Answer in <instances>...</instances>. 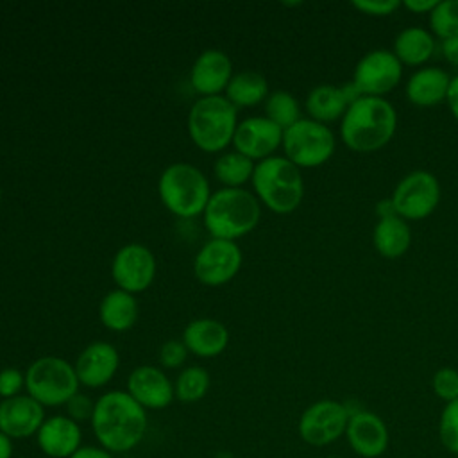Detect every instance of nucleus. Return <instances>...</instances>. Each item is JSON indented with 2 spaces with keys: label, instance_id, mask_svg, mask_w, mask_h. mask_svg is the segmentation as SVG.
Segmentation results:
<instances>
[{
  "label": "nucleus",
  "instance_id": "obj_1",
  "mask_svg": "<svg viewBox=\"0 0 458 458\" xmlns=\"http://www.w3.org/2000/svg\"><path fill=\"white\" fill-rule=\"evenodd\" d=\"M89 426L98 445L113 454H125L141 444L148 417L127 390H109L95 399Z\"/></svg>",
  "mask_w": 458,
  "mask_h": 458
},
{
  "label": "nucleus",
  "instance_id": "obj_2",
  "mask_svg": "<svg viewBox=\"0 0 458 458\" xmlns=\"http://www.w3.org/2000/svg\"><path fill=\"white\" fill-rule=\"evenodd\" d=\"M397 113L383 97H360L340 122V136L354 152H374L383 148L394 136Z\"/></svg>",
  "mask_w": 458,
  "mask_h": 458
},
{
  "label": "nucleus",
  "instance_id": "obj_3",
  "mask_svg": "<svg viewBox=\"0 0 458 458\" xmlns=\"http://www.w3.org/2000/svg\"><path fill=\"white\" fill-rule=\"evenodd\" d=\"M204 225L213 238L231 240L249 234L259 222V200L243 188H222L211 193L204 209Z\"/></svg>",
  "mask_w": 458,
  "mask_h": 458
},
{
  "label": "nucleus",
  "instance_id": "obj_4",
  "mask_svg": "<svg viewBox=\"0 0 458 458\" xmlns=\"http://www.w3.org/2000/svg\"><path fill=\"white\" fill-rule=\"evenodd\" d=\"M250 181L258 199L277 215H288L302 202L304 181L301 168L286 157L270 156L258 161Z\"/></svg>",
  "mask_w": 458,
  "mask_h": 458
},
{
  "label": "nucleus",
  "instance_id": "obj_5",
  "mask_svg": "<svg viewBox=\"0 0 458 458\" xmlns=\"http://www.w3.org/2000/svg\"><path fill=\"white\" fill-rule=\"evenodd\" d=\"M157 191L165 208L181 218L202 215L211 197L208 177L190 163H174L165 168Z\"/></svg>",
  "mask_w": 458,
  "mask_h": 458
},
{
  "label": "nucleus",
  "instance_id": "obj_6",
  "mask_svg": "<svg viewBox=\"0 0 458 458\" xmlns=\"http://www.w3.org/2000/svg\"><path fill=\"white\" fill-rule=\"evenodd\" d=\"M236 107L222 95L200 97L188 114V134L204 152H220L236 131Z\"/></svg>",
  "mask_w": 458,
  "mask_h": 458
},
{
  "label": "nucleus",
  "instance_id": "obj_7",
  "mask_svg": "<svg viewBox=\"0 0 458 458\" xmlns=\"http://www.w3.org/2000/svg\"><path fill=\"white\" fill-rule=\"evenodd\" d=\"M79 385L73 365L57 356L38 358L25 370V390L43 408L64 406Z\"/></svg>",
  "mask_w": 458,
  "mask_h": 458
},
{
  "label": "nucleus",
  "instance_id": "obj_8",
  "mask_svg": "<svg viewBox=\"0 0 458 458\" xmlns=\"http://www.w3.org/2000/svg\"><path fill=\"white\" fill-rule=\"evenodd\" d=\"M284 157L299 168H313L327 163L335 154V136L326 123L301 118L283 131Z\"/></svg>",
  "mask_w": 458,
  "mask_h": 458
},
{
  "label": "nucleus",
  "instance_id": "obj_9",
  "mask_svg": "<svg viewBox=\"0 0 458 458\" xmlns=\"http://www.w3.org/2000/svg\"><path fill=\"white\" fill-rule=\"evenodd\" d=\"M349 415L351 413L345 403L335 399L315 401L299 417V437L302 442L313 447L335 444L345 437Z\"/></svg>",
  "mask_w": 458,
  "mask_h": 458
},
{
  "label": "nucleus",
  "instance_id": "obj_10",
  "mask_svg": "<svg viewBox=\"0 0 458 458\" xmlns=\"http://www.w3.org/2000/svg\"><path fill=\"white\" fill-rule=\"evenodd\" d=\"M392 204L404 220H424L438 206L440 184L431 172L413 170L394 188Z\"/></svg>",
  "mask_w": 458,
  "mask_h": 458
},
{
  "label": "nucleus",
  "instance_id": "obj_11",
  "mask_svg": "<svg viewBox=\"0 0 458 458\" xmlns=\"http://www.w3.org/2000/svg\"><path fill=\"white\" fill-rule=\"evenodd\" d=\"M403 77V64L390 50L365 54L352 73V82L363 97H383L395 89Z\"/></svg>",
  "mask_w": 458,
  "mask_h": 458
},
{
  "label": "nucleus",
  "instance_id": "obj_12",
  "mask_svg": "<svg viewBox=\"0 0 458 458\" xmlns=\"http://www.w3.org/2000/svg\"><path fill=\"white\" fill-rule=\"evenodd\" d=\"M242 267V250L231 240L211 238L193 259L195 277L206 286H220L231 281Z\"/></svg>",
  "mask_w": 458,
  "mask_h": 458
},
{
  "label": "nucleus",
  "instance_id": "obj_13",
  "mask_svg": "<svg viewBox=\"0 0 458 458\" xmlns=\"http://www.w3.org/2000/svg\"><path fill=\"white\" fill-rule=\"evenodd\" d=\"M111 274L120 290L140 293L147 290L154 281V254L141 243H127L114 254Z\"/></svg>",
  "mask_w": 458,
  "mask_h": 458
},
{
  "label": "nucleus",
  "instance_id": "obj_14",
  "mask_svg": "<svg viewBox=\"0 0 458 458\" xmlns=\"http://www.w3.org/2000/svg\"><path fill=\"white\" fill-rule=\"evenodd\" d=\"M345 429L349 447L361 458H379L386 453L390 433L385 420L365 408L351 410Z\"/></svg>",
  "mask_w": 458,
  "mask_h": 458
},
{
  "label": "nucleus",
  "instance_id": "obj_15",
  "mask_svg": "<svg viewBox=\"0 0 458 458\" xmlns=\"http://www.w3.org/2000/svg\"><path fill=\"white\" fill-rule=\"evenodd\" d=\"M283 143V129L267 116H250L238 123L233 145L249 159L263 161Z\"/></svg>",
  "mask_w": 458,
  "mask_h": 458
},
{
  "label": "nucleus",
  "instance_id": "obj_16",
  "mask_svg": "<svg viewBox=\"0 0 458 458\" xmlns=\"http://www.w3.org/2000/svg\"><path fill=\"white\" fill-rule=\"evenodd\" d=\"M45 419V408L29 394L0 401V431L13 442L36 437Z\"/></svg>",
  "mask_w": 458,
  "mask_h": 458
},
{
  "label": "nucleus",
  "instance_id": "obj_17",
  "mask_svg": "<svg viewBox=\"0 0 458 458\" xmlns=\"http://www.w3.org/2000/svg\"><path fill=\"white\" fill-rule=\"evenodd\" d=\"M127 394L147 411L163 410L175 399L174 383L159 367L152 365H140L129 374Z\"/></svg>",
  "mask_w": 458,
  "mask_h": 458
},
{
  "label": "nucleus",
  "instance_id": "obj_18",
  "mask_svg": "<svg viewBox=\"0 0 458 458\" xmlns=\"http://www.w3.org/2000/svg\"><path fill=\"white\" fill-rule=\"evenodd\" d=\"M39 451L48 458H70L82 445V428L64 415H50L36 433Z\"/></svg>",
  "mask_w": 458,
  "mask_h": 458
},
{
  "label": "nucleus",
  "instance_id": "obj_19",
  "mask_svg": "<svg viewBox=\"0 0 458 458\" xmlns=\"http://www.w3.org/2000/svg\"><path fill=\"white\" fill-rule=\"evenodd\" d=\"M120 365L118 351L107 342L89 344L77 358L73 369L81 385L88 388L106 386Z\"/></svg>",
  "mask_w": 458,
  "mask_h": 458
},
{
  "label": "nucleus",
  "instance_id": "obj_20",
  "mask_svg": "<svg viewBox=\"0 0 458 458\" xmlns=\"http://www.w3.org/2000/svg\"><path fill=\"white\" fill-rule=\"evenodd\" d=\"M233 77V64L222 50H204L193 63L190 82L202 97H216L225 91Z\"/></svg>",
  "mask_w": 458,
  "mask_h": 458
},
{
  "label": "nucleus",
  "instance_id": "obj_21",
  "mask_svg": "<svg viewBox=\"0 0 458 458\" xmlns=\"http://www.w3.org/2000/svg\"><path fill=\"white\" fill-rule=\"evenodd\" d=\"M451 77L438 66L417 70L406 82V98L419 107H433L447 98Z\"/></svg>",
  "mask_w": 458,
  "mask_h": 458
},
{
  "label": "nucleus",
  "instance_id": "obj_22",
  "mask_svg": "<svg viewBox=\"0 0 458 458\" xmlns=\"http://www.w3.org/2000/svg\"><path fill=\"white\" fill-rule=\"evenodd\" d=\"M182 344L200 358L218 356L229 344L227 327L215 318H197L182 333Z\"/></svg>",
  "mask_w": 458,
  "mask_h": 458
},
{
  "label": "nucleus",
  "instance_id": "obj_23",
  "mask_svg": "<svg viewBox=\"0 0 458 458\" xmlns=\"http://www.w3.org/2000/svg\"><path fill=\"white\" fill-rule=\"evenodd\" d=\"M372 242L376 250L383 258L386 259L401 258L410 249V243H411L410 225L399 215L379 218L372 233Z\"/></svg>",
  "mask_w": 458,
  "mask_h": 458
},
{
  "label": "nucleus",
  "instance_id": "obj_24",
  "mask_svg": "<svg viewBox=\"0 0 458 458\" xmlns=\"http://www.w3.org/2000/svg\"><path fill=\"white\" fill-rule=\"evenodd\" d=\"M349 107L342 88L333 84H320L306 97V111L311 120L327 123L342 118Z\"/></svg>",
  "mask_w": 458,
  "mask_h": 458
},
{
  "label": "nucleus",
  "instance_id": "obj_25",
  "mask_svg": "<svg viewBox=\"0 0 458 458\" xmlns=\"http://www.w3.org/2000/svg\"><path fill=\"white\" fill-rule=\"evenodd\" d=\"M435 50V38L422 27H408L395 36L394 55L401 64L419 66L426 63Z\"/></svg>",
  "mask_w": 458,
  "mask_h": 458
},
{
  "label": "nucleus",
  "instance_id": "obj_26",
  "mask_svg": "<svg viewBox=\"0 0 458 458\" xmlns=\"http://www.w3.org/2000/svg\"><path fill=\"white\" fill-rule=\"evenodd\" d=\"M138 304L125 290L109 292L100 302V320L111 331H127L136 324Z\"/></svg>",
  "mask_w": 458,
  "mask_h": 458
},
{
  "label": "nucleus",
  "instance_id": "obj_27",
  "mask_svg": "<svg viewBox=\"0 0 458 458\" xmlns=\"http://www.w3.org/2000/svg\"><path fill=\"white\" fill-rule=\"evenodd\" d=\"M268 97V82L259 72L243 70L231 77L225 88V98L234 107L258 106Z\"/></svg>",
  "mask_w": 458,
  "mask_h": 458
},
{
  "label": "nucleus",
  "instance_id": "obj_28",
  "mask_svg": "<svg viewBox=\"0 0 458 458\" xmlns=\"http://www.w3.org/2000/svg\"><path fill=\"white\" fill-rule=\"evenodd\" d=\"M254 166L256 165L252 159L234 150L220 156L213 165V172L218 182H222L225 188H240L252 179Z\"/></svg>",
  "mask_w": 458,
  "mask_h": 458
},
{
  "label": "nucleus",
  "instance_id": "obj_29",
  "mask_svg": "<svg viewBox=\"0 0 458 458\" xmlns=\"http://www.w3.org/2000/svg\"><path fill=\"white\" fill-rule=\"evenodd\" d=\"M209 390V374L200 365H190L179 372L174 381L175 399L181 403H197Z\"/></svg>",
  "mask_w": 458,
  "mask_h": 458
},
{
  "label": "nucleus",
  "instance_id": "obj_30",
  "mask_svg": "<svg viewBox=\"0 0 458 458\" xmlns=\"http://www.w3.org/2000/svg\"><path fill=\"white\" fill-rule=\"evenodd\" d=\"M265 114L283 131L301 120V107L297 98L288 91H274L267 97Z\"/></svg>",
  "mask_w": 458,
  "mask_h": 458
},
{
  "label": "nucleus",
  "instance_id": "obj_31",
  "mask_svg": "<svg viewBox=\"0 0 458 458\" xmlns=\"http://www.w3.org/2000/svg\"><path fill=\"white\" fill-rule=\"evenodd\" d=\"M429 27L440 39L458 36V0H444L429 13Z\"/></svg>",
  "mask_w": 458,
  "mask_h": 458
},
{
  "label": "nucleus",
  "instance_id": "obj_32",
  "mask_svg": "<svg viewBox=\"0 0 458 458\" xmlns=\"http://www.w3.org/2000/svg\"><path fill=\"white\" fill-rule=\"evenodd\" d=\"M438 438L449 453L458 454V399L445 403L438 419Z\"/></svg>",
  "mask_w": 458,
  "mask_h": 458
},
{
  "label": "nucleus",
  "instance_id": "obj_33",
  "mask_svg": "<svg viewBox=\"0 0 458 458\" xmlns=\"http://www.w3.org/2000/svg\"><path fill=\"white\" fill-rule=\"evenodd\" d=\"M431 386L435 395L445 403L458 399V370L453 367L438 369L433 376Z\"/></svg>",
  "mask_w": 458,
  "mask_h": 458
},
{
  "label": "nucleus",
  "instance_id": "obj_34",
  "mask_svg": "<svg viewBox=\"0 0 458 458\" xmlns=\"http://www.w3.org/2000/svg\"><path fill=\"white\" fill-rule=\"evenodd\" d=\"M25 388V374L16 367H5L0 370V399H11L21 395Z\"/></svg>",
  "mask_w": 458,
  "mask_h": 458
},
{
  "label": "nucleus",
  "instance_id": "obj_35",
  "mask_svg": "<svg viewBox=\"0 0 458 458\" xmlns=\"http://www.w3.org/2000/svg\"><path fill=\"white\" fill-rule=\"evenodd\" d=\"M66 415L70 419H73L75 422L82 424V422H89L91 417H93V410H95V401L82 394V392H77L66 404Z\"/></svg>",
  "mask_w": 458,
  "mask_h": 458
},
{
  "label": "nucleus",
  "instance_id": "obj_36",
  "mask_svg": "<svg viewBox=\"0 0 458 458\" xmlns=\"http://www.w3.org/2000/svg\"><path fill=\"white\" fill-rule=\"evenodd\" d=\"M186 356H188V349L179 340H168L159 349V363L165 369H177V367H181L186 361Z\"/></svg>",
  "mask_w": 458,
  "mask_h": 458
},
{
  "label": "nucleus",
  "instance_id": "obj_37",
  "mask_svg": "<svg viewBox=\"0 0 458 458\" xmlns=\"http://www.w3.org/2000/svg\"><path fill=\"white\" fill-rule=\"evenodd\" d=\"M403 4L399 0H354L352 7L369 16H390Z\"/></svg>",
  "mask_w": 458,
  "mask_h": 458
},
{
  "label": "nucleus",
  "instance_id": "obj_38",
  "mask_svg": "<svg viewBox=\"0 0 458 458\" xmlns=\"http://www.w3.org/2000/svg\"><path fill=\"white\" fill-rule=\"evenodd\" d=\"M70 458H116V454L109 453L102 445H91V444H82Z\"/></svg>",
  "mask_w": 458,
  "mask_h": 458
},
{
  "label": "nucleus",
  "instance_id": "obj_39",
  "mask_svg": "<svg viewBox=\"0 0 458 458\" xmlns=\"http://www.w3.org/2000/svg\"><path fill=\"white\" fill-rule=\"evenodd\" d=\"M440 50H442V55L445 57V61L451 66L458 68V36L456 38H449V39H442Z\"/></svg>",
  "mask_w": 458,
  "mask_h": 458
},
{
  "label": "nucleus",
  "instance_id": "obj_40",
  "mask_svg": "<svg viewBox=\"0 0 458 458\" xmlns=\"http://www.w3.org/2000/svg\"><path fill=\"white\" fill-rule=\"evenodd\" d=\"M438 4V0H404L403 5L417 14H424V13H431L435 9V5Z\"/></svg>",
  "mask_w": 458,
  "mask_h": 458
},
{
  "label": "nucleus",
  "instance_id": "obj_41",
  "mask_svg": "<svg viewBox=\"0 0 458 458\" xmlns=\"http://www.w3.org/2000/svg\"><path fill=\"white\" fill-rule=\"evenodd\" d=\"M449 111L453 114V118L458 122V75L451 77V84L447 89V98H445Z\"/></svg>",
  "mask_w": 458,
  "mask_h": 458
},
{
  "label": "nucleus",
  "instance_id": "obj_42",
  "mask_svg": "<svg viewBox=\"0 0 458 458\" xmlns=\"http://www.w3.org/2000/svg\"><path fill=\"white\" fill-rule=\"evenodd\" d=\"M14 454V442L0 431V458H13Z\"/></svg>",
  "mask_w": 458,
  "mask_h": 458
},
{
  "label": "nucleus",
  "instance_id": "obj_43",
  "mask_svg": "<svg viewBox=\"0 0 458 458\" xmlns=\"http://www.w3.org/2000/svg\"><path fill=\"white\" fill-rule=\"evenodd\" d=\"M376 211H377L379 218H386V216L397 215V213H395V208H394V204H392V199H383V200H379L377 206H376Z\"/></svg>",
  "mask_w": 458,
  "mask_h": 458
},
{
  "label": "nucleus",
  "instance_id": "obj_44",
  "mask_svg": "<svg viewBox=\"0 0 458 458\" xmlns=\"http://www.w3.org/2000/svg\"><path fill=\"white\" fill-rule=\"evenodd\" d=\"M0 200H2V190H0Z\"/></svg>",
  "mask_w": 458,
  "mask_h": 458
},
{
  "label": "nucleus",
  "instance_id": "obj_45",
  "mask_svg": "<svg viewBox=\"0 0 458 458\" xmlns=\"http://www.w3.org/2000/svg\"><path fill=\"white\" fill-rule=\"evenodd\" d=\"M0 401H2V399H0Z\"/></svg>",
  "mask_w": 458,
  "mask_h": 458
}]
</instances>
